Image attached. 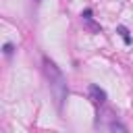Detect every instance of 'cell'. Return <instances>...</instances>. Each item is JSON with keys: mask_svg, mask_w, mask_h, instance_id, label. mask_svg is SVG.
I'll list each match as a JSON object with an SVG mask.
<instances>
[{"mask_svg": "<svg viewBox=\"0 0 133 133\" xmlns=\"http://www.w3.org/2000/svg\"><path fill=\"white\" fill-rule=\"evenodd\" d=\"M44 71H46V77L50 81V89H52V94L56 98V104L62 106V102L66 100V83H64V77H62L60 69L48 56H44Z\"/></svg>", "mask_w": 133, "mask_h": 133, "instance_id": "1", "label": "cell"}, {"mask_svg": "<svg viewBox=\"0 0 133 133\" xmlns=\"http://www.w3.org/2000/svg\"><path fill=\"white\" fill-rule=\"evenodd\" d=\"M94 12H91V8H85V10H81V21H83V27L89 31V33H100L102 31V27L94 21V17H91Z\"/></svg>", "mask_w": 133, "mask_h": 133, "instance_id": "2", "label": "cell"}, {"mask_svg": "<svg viewBox=\"0 0 133 133\" xmlns=\"http://www.w3.org/2000/svg\"><path fill=\"white\" fill-rule=\"evenodd\" d=\"M87 94H89V100L94 102V104H98V106H102L104 102H106V91L100 87V85H89L87 87Z\"/></svg>", "mask_w": 133, "mask_h": 133, "instance_id": "3", "label": "cell"}, {"mask_svg": "<svg viewBox=\"0 0 133 133\" xmlns=\"http://www.w3.org/2000/svg\"><path fill=\"white\" fill-rule=\"evenodd\" d=\"M116 31H118V35L123 37V42H125L127 46H131V44H133V39H131V35H129V29H127L125 25H118V27H116Z\"/></svg>", "mask_w": 133, "mask_h": 133, "instance_id": "4", "label": "cell"}, {"mask_svg": "<svg viewBox=\"0 0 133 133\" xmlns=\"http://www.w3.org/2000/svg\"><path fill=\"white\" fill-rule=\"evenodd\" d=\"M108 131H121V133H125L127 131V127L123 125V123H118L116 118H112V123H108V127H106Z\"/></svg>", "mask_w": 133, "mask_h": 133, "instance_id": "5", "label": "cell"}, {"mask_svg": "<svg viewBox=\"0 0 133 133\" xmlns=\"http://www.w3.org/2000/svg\"><path fill=\"white\" fill-rule=\"evenodd\" d=\"M12 52H15V46H12L10 42H6V44H4V54H6V56H10Z\"/></svg>", "mask_w": 133, "mask_h": 133, "instance_id": "6", "label": "cell"}, {"mask_svg": "<svg viewBox=\"0 0 133 133\" xmlns=\"http://www.w3.org/2000/svg\"><path fill=\"white\" fill-rule=\"evenodd\" d=\"M35 2H39V0H35Z\"/></svg>", "mask_w": 133, "mask_h": 133, "instance_id": "7", "label": "cell"}]
</instances>
